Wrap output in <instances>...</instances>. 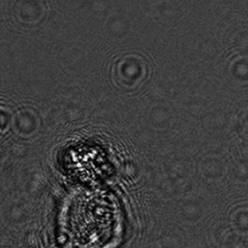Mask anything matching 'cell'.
<instances>
[{"instance_id":"6da1fadb","label":"cell","mask_w":248,"mask_h":248,"mask_svg":"<svg viewBox=\"0 0 248 248\" xmlns=\"http://www.w3.org/2000/svg\"><path fill=\"white\" fill-rule=\"evenodd\" d=\"M63 233L71 248H107L116 236V203L101 193H78L64 209Z\"/></svg>"}]
</instances>
